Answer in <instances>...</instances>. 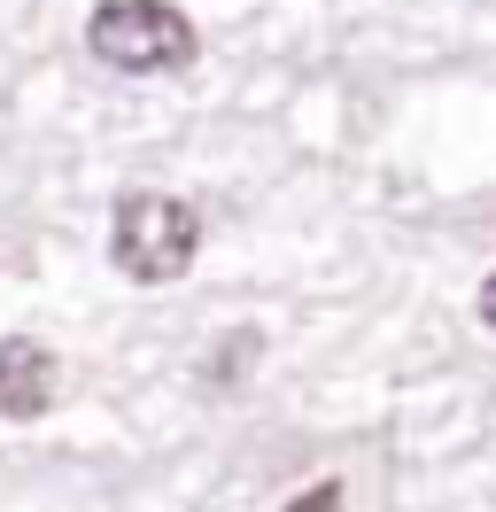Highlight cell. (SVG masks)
Listing matches in <instances>:
<instances>
[{
	"label": "cell",
	"instance_id": "1",
	"mask_svg": "<svg viewBox=\"0 0 496 512\" xmlns=\"http://www.w3.org/2000/svg\"><path fill=\"white\" fill-rule=\"evenodd\" d=\"M194 249H202V218L186 210L179 194H124L117 225H109V264L140 288H171L194 272Z\"/></svg>",
	"mask_w": 496,
	"mask_h": 512
},
{
	"label": "cell",
	"instance_id": "2",
	"mask_svg": "<svg viewBox=\"0 0 496 512\" xmlns=\"http://www.w3.org/2000/svg\"><path fill=\"white\" fill-rule=\"evenodd\" d=\"M86 47L109 70L155 78V70L194 63V24H186L171 0H101V8L86 16Z\"/></svg>",
	"mask_w": 496,
	"mask_h": 512
},
{
	"label": "cell",
	"instance_id": "3",
	"mask_svg": "<svg viewBox=\"0 0 496 512\" xmlns=\"http://www.w3.org/2000/svg\"><path fill=\"white\" fill-rule=\"evenodd\" d=\"M62 388V357L39 334H8L0 342V419H39Z\"/></svg>",
	"mask_w": 496,
	"mask_h": 512
},
{
	"label": "cell",
	"instance_id": "4",
	"mask_svg": "<svg viewBox=\"0 0 496 512\" xmlns=\"http://www.w3.org/2000/svg\"><path fill=\"white\" fill-rule=\"evenodd\" d=\"M256 357H264V342H256L248 326H233V334H225V350L210 357V388H233L241 373H256Z\"/></svg>",
	"mask_w": 496,
	"mask_h": 512
},
{
	"label": "cell",
	"instance_id": "5",
	"mask_svg": "<svg viewBox=\"0 0 496 512\" xmlns=\"http://www.w3.org/2000/svg\"><path fill=\"white\" fill-rule=\"evenodd\" d=\"M287 512H341V481H318L303 497H287Z\"/></svg>",
	"mask_w": 496,
	"mask_h": 512
},
{
	"label": "cell",
	"instance_id": "6",
	"mask_svg": "<svg viewBox=\"0 0 496 512\" xmlns=\"http://www.w3.org/2000/svg\"><path fill=\"white\" fill-rule=\"evenodd\" d=\"M481 326H489V334H496V272H489V280H481Z\"/></svg>",
	"mask_w": 496,
	"mask_h": 512
}]
</instances>
